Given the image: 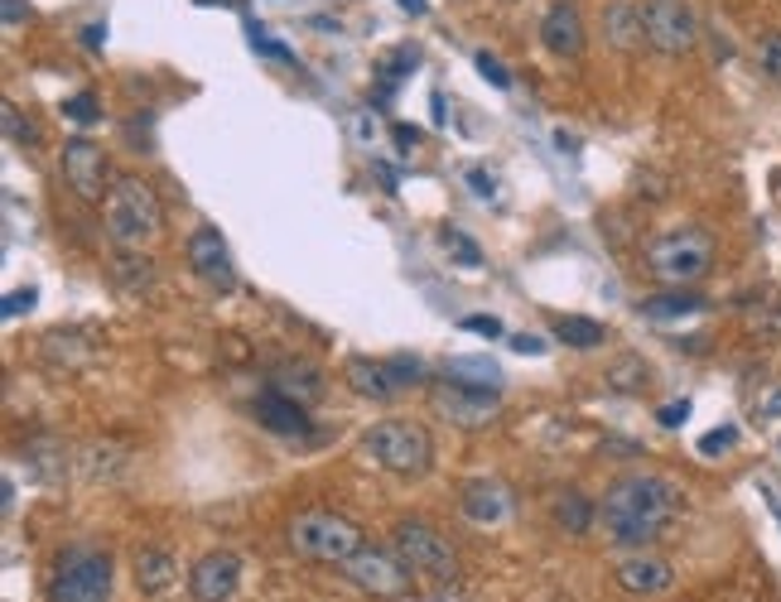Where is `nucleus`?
I'll return each instance as SVG.
<instances>
[{
    "mask_svg": "<svg viewBox=\"0 0 781 602\" xmlns=\"http://www.w3.org/2000/svg\"><path fill=\"white\" fill-rule=\"evenodd\" d=\"M270 391H280L299 405H318L324 401V372L309 366V362H299V357H285V362L270 366Z\"/></svg>",
    "mask_w": 781,
    "mask_h": 602,
    "instance_id": "19",
    "label": "nucleus"
},
{
    "mask_svg": "<svg viewBox=\"0 0 781 602\" xmlns=\"http://www.w3.org/2000/svg\"><path fill=\"white\" fill-rule=\"evenodd\" d=\"M136 589L145 598H159V593H169L174 583H179V560H174L169 550H159V545H145L136 550Z\"/></svg>",
    "mask_w": 781,
    "mask_h": 602,
    "instance_id": "21",
    "label": "nucleus"
},
{
    "mask_svg": "<svg viewBox=\"0 0 781 602\" xmlns=\"http://www.w3.org/2000/svg\"><path fill=\"white\" fill-rule=\"evenodd\" d=\"M593 506L589 496H579V492H564V496H555V521L564 525V531H574V535H584L589 525H593Z\"/></svg>",
    "mask_w": 781,
    "mask_h": 602,
    "instance_id": "28",
    "label": "nucleus"
},
{
    "mask_svg": "<svg viewBox=\"0 0 781 602\" xmlns=\"http://www.w3.org/2000/svg\"><path fill=\"white\" fill-rule=\"evenodd\" d=\"M704 299L690 295V289H671V295H651L642 299V318H656V323H671V318H694L704 314Z\"/></svg>",
    "mask_w": 781,
    "mask_h": 602,
    "instance_id": "26",
    "label": "nucleus"
},
{
    "mask_svg": "<svg viewBox=\"0 0 781 602\" xmlns=\"http://www.w3.org/2000/svg\"><path fill=\"white\" fill-rule=\"evenodd\" d=\"M429 401L434 409L448 420V424H458V430H483V424L497 415V405H502V391H477V386H463V381H439V386L429 391Z\"/></svg>",
    "mask_w": 781,
    "mask_h": 602,
    "instance_id": "9",
    "label": "nucleus"
},
{
    "mask_svg": "<svg viewBox=\"0 0 781 602\" xmlns=\"http://www.w3.org/2000/svg\"><path fill=\"white\" fill-rule=\"evenodd\" d=\"M646 270L656 275L665 289H690L714 270V237L704 227H675L661 231L646 246Z\"/></svg>",
    "mask_w": 781,
    "mask_h": 602,
    "instance_id": "4",
    "label": "nucleus"
},
{
    "mask_svg": "<svg viewBox=\"0 0 781 602\" xmlns=\"http://www.w3.org/2000/svg\"><path fill=\"white\" fill-rule=\"evenodd\" d=\"M251 49H256V53H266V58H285V63H295V53H289L285 43H275V39L266 34V29H256V24H251Z\"/></svg>",
    "mask_w": 781,
    "mask_h": 602,
    "instance_id": "37",
    "label": "nucleus"
},
{
    "mask_svg": "<svg viewBox=\"0 0 781 602\" xmlns=\"http://www.w3.org/2000/svg\"><path fill=\"white\" fill-rule=\"evenodd\" d=\"M82 49H92V53H101L107 49V24H82Z\"/></svg>",
    "mask_w": 781,
    "mask_h": 602,
    "instance_id": "43",
    "label": "nucleus"
},
{
    "mask_svg": "<svg viewBox=\"0 0 781 602\" xmlns=\"http://www.w3.org/2000/svg\"><path fill=\"white\" fill-rule=\"evenodd\" d=\"M155 280V266L145 260L140 251H121L116 256V285H126V289H150Z\"/></svg>",
    "mask_w": 781,
    "mask_h": 602,
    "instance_id": "29",
    "label": "nucleus"
},
{
    "mask_svg": "<svg viewBox=\"0 0 781 602\" xmlns=\"http://www.w3.org/2000/svg\"><path fill=\"white\" fill-rule=\"evenodd\" d=\"M762 72L781 87V34H767L762 39Z\"/></svg>",
    "mask_w": 781,
    "mask_h": 602,
    "instance_id": "36",
    "label": "nucleus"
},
{
    "mask_svg": "<svg viewBox=\"0 0 781 602\" xmlns=\"http://www.w3.org/2000/svg\"><path fill=\"white\" fill-rule=\"evenodd\" d=\"M58 165H63V179L82 203H101V194H107V155H101V145L68 140Z\"/></svg>",
    "mask_w": 781,
    "mask_h": 602,
    "instance_id": "12",
    "label": "nucleus"
},
{
    "mask_svg": "<svg viewBox=\"0 0 781 602\" xmlns=\"http://www.w3.org/2000/svg\"><path fill=\"white\" fill-rule=\"evenodd\" d=\"M613 579H617V589L632 598H665L675 589V569L656 560V554H632V560H622Z\"/></svg>",
    "mask_w": 781,
    "mask_h": 602,
    "instance_id": "14",
    "label": "nucleus"
},
{
    "mask_svg": "<svg viewBox=\"0 0 781 602\" xmlns=\"http://www.w3.org/2000/svg\"><path fill=\"white\" fill-rule=\"evenodd\" d=\"M24 14H29V10H24V0H6V24H10V29L20 24Z\"/></svg>",
    "mask_w": 781,
    "mask_h": 602,
    "instance_id": "46",
    "label": "nucleus"
},
{
    "mask_svg": "<svg viewBox=\"0 0 781 602\" xmlns=\"http://www.w3.org/2000/svg\"><path fill=\"white\" fill-rule=\"evenodd\" d=\"M646 362L642 357H622L617 366H607V386H613V391H622V395H636V391H642L646 386Z\"/></svg>",
    "mask_w": 781,
    "mask_h": 602,
    "instance_id": "30",
    "label": "nucleus"
},
{
    "mask_svg": "<svg viewBox=\"0 0 781 602\" xmlns=\"http://www.w3.org/2000/svg\"><path fill=\"white\" fill-rule=\"evenodd\" d=\"M733 444H738V430H733V424H723V430L700 438V453H704V458H714V453H729Z\"/></svg>",
    "mask_w": 781,
    "mask_h": 602,
    "instance_id": "35",
    "label": "nucleus"
},
{
    "mask_svg": "<svg viewBox=\"0 0 781 602\" xmlns=\"http://www.w3.org/2000/svg\"><path fill=\"white\" fill-rule=\"evenodd\" d=\"M0 121H6V140H10V145H39V130L24 121L14 101H6V107H0Z\"/></svg>",
    "mask_w": 781,
    "mask_h": 602,
    "instance_id": "33",
    "label": "nucleus"
},
{
    "mask_svg": "<svg viewBox=\"0 0 781 602\" xmlns=\"http://www.w3.org/2000/svg\"><path fill=\"white\" fill-rule=\"evenodd\" d=\"M256 424L280 434V438H304L309 434V405H299V401H289V395L266 386L256 395Z\"/></svg>",
    "mask_w": 781,
    "mask_h": 602,
    "instance_id": "16",
    "label": "nucleus"
},
{
    "mask_svg": "<svg viewBox=\"0 0 781 602\" xmlns=\"http://www.w3.org/2000/svg\"><path fill=\"white\" fill-rule=\"evenodd\" d=\"M362 448H367V458L376 467H386V473H396V477H425L429 463H434V438H429L425 424H415V420L372 424L367 438H362Z\"/></svg>",
    "mask_w": 781,
    "mask_h": 602,
    "instance_id": "5",
    "label": "nucleus"
},
{
    "mask_svg": "<svg viewBox=\"0 0 781 602\" xmlns=\"http://www.w3.org/2000/svg\"><path fill=\"white\" fill-rule=\"evenodd\" d=\"M463 333H477V337H502V318H492V314H473V318H463Z\"/></svg>",
    "mask_w": 781,
    "mask_h": 602,
    "instance_id": "39",
    "label": "nucleus"
},
{
    "mask_svg": "<svg viewBox=\"0 0 781 602\" xmlns=\"http://www.w3.org/2000/svg\"><path fill=\"white\" fill-rule=\"evenodd\" d=\"M468 188H473V194L483 198V203H497V179H492L487 169H468Z\"/></svg>",
    "mask_w": 781,
    "mask_h": 602,
    "instance_id": "38",
    "label": "nucleus"
},
{
    "mask_svg": "<svg viewBox=\"0 0 781 602\" xmlns=\"http://www.w3.org/2000/svg\"><path fill=\"white\" fill-rule=\"evenodd\" d=\"M401 10H405V14H415V20H419V14H425L429 6H425V0H401Z\"/></svg>",
    "mask_w": 781,
    "mask_h": 602,
    "instance_id": "47",
    "label": "nucleus"
},
{
    "mask_svg": "<svg viewBox=\"0 0 781 602\" xmlns=\"http://www.w3.org/2000/svg\"><path fill=\"white\" fill-rule=\"evenodd\" d=\"M43 357H49V366L78 372V366L92 362V337H87V333H72V328H58V333L43 337Z\"/></svg>",
    "mask_w": 781,
    "mask_h": 602,
    "instance_id": "24",
    "label": "nucleus"
},
{
    "mask_svg": "<svg viewBox=\"0 0 781 602\" xmlns=\"http://www.w3.org/2000/svg\"><path fill=\"white\" fill-rule=\"evenodd\" d=\"M758 415H767V420L781 415V386H772V391L762 395V401H758Z\"/></svg>",
    "mask_w": 781,
    "mask_h": 602,
    "instance_id": "44",
    "label": "nucleus"
},
{
    "mask_svg": "<svg viewBox=\"0 0 781 602\" xmlns=\"http://www.w3.org/2000/svg\"><path fill=\"white\" fill-rule=\"evenodd\" d=\"M439 246H444V251L458 260V266H468V270H477V266H483V251H477V241L468 237V231H458V227H444V231H439Z\"/></svg>",
    "mask_w": 781,
    "mask_h": 602,
    "instance_id": "31",
    "label": "nucleus"
},
{
    "mask_svg": "<svg viewBox=\"0 0 781 602\" xmlns=\"http://www.w3.org/2000/svg\"><path fill=\"white\" fill-rule=\"evenodd\" d=\"M603 34L617 43V49H636V43H646V24H642V6H632V0H613L603 14Z\"/></svg>",
    "mask_w": 781,
    "mask_h": 602,
    "instance_id": "23",
    "label": "nucleus"
},
{
    "mask_svg": "<svg viewBox=\"0 0 781 602\" xmlns=\"http://www.w3.org/2000/svg\"><path fill=\"white\" fill-rule=\"evenodd\" d=\"M512 347L521 352V357H545V352H550L541 333H516V337H512Z\"/></svg>",
    "mask_w": 781,
    "mask_h": 602,
    "instance_id": "41",
    "label": "nucleus"
},
{
    "mask_svg": "<svg viewBox=\"0 0 781 602\" xmlns=\"http://www.w3.org/2000/svg\"><path fill=\"white\" fill-rule=\"evenodd\" d=\"M63 116H68V121L72 126H97L101 121V101L92 97V92H78V97H63Z\"/></svg>",
    "mask_w": 781,
    "mask_h": 602,
    "instance_id": "32",
    "label": "nucleus"
},
{
    "mask_svg": "<svg viewBox=\"0 0 781 602\" xmlns=\"http://www.w3.org/2000/svg\"><path fill=\"white\" fill-rule=\"evenodd\" d=\"M458 502H463V516H468L473 525H502L506 516H512V492H506L497 477L468 482Z\"/></svg>",
    "mask_w": 781,
    "mask_h": 602,
    "instance_id": "17",
    "label": "nucleus"
},
{
    "mask_svg": "<svg viewBox=\"0 0 781 602\" xmlns=\"http://www.w3.org/2000/svg\"><path fill=\"white\" fill-rule=\"evenodd\" d=\"M285 535H289V550L304 554V560H314V564H347L362 545H367L362 525L347 521L343 511H328V506L299 511Z\"/></svg>",
    "mask_w": 781,
    "mask_h": 602,
    "instance_id": "3",
    "label": "nucleus"
},
{
    "mask_svg": "<svg viewBox=\"0 0 781 602\" xmlns=\"http://www.w3.org/2000/svg\"><path fill=\"white\" fill-rule=\"evenodd\" d=\"M43 598L49 602H107L111 598V554L97 545H68L53 560Z\"/></svg>",
    "mask_w": 781,
    "mask_h": 602,
    "instance_id": "6",
    "label": "nucleus"
},
{
    "mask_svg": "<svg viewBox=\"0 0 781 602\" xmlns=\"http://www.w3.org/2000/svg\"><path fill=\"white\" fill-rule=\"evenodd\" d=\"M390 550H396V560L411 569L415 579H434L444 583V589H454L458 583V554L454 545L434 531L425 521H396V531H390Z\"/></svg>",
    "mask_w": 781,
    "mask_h": 602,
    "instance_id": "7",
    "label": "nucleus"
},
{
    "mask_svg": "<svg viewBox=\"0 0 781 602\" xmlns=\"http://www.w3.org/2000/svg\"><path fill=\"white\" fill-rule=\"evenodd\" d=\"M473 63H477V72H483V78H487L492 87H497V92H512V72L502 68V58H497V53H487V49H483V53L473 58Z\"/></svg>",
    "mask_w": 781,
    "mask_h": 602,
    "instance_id": "34",
    "label": "nucleus"
},
{
    "mask_svg": "<svg viewBox=\"0 0 781 602\" xmlns=\"http://www.w3.org/2000/svg\"><path fill=\"white\" fill-rule=\"evenodd\" d=\"M656 420L665 424V430H680V424L690 420V401H671V405H661V409H656Z\"/></svg>",
    "mask_w": 781,
    "mask_h": 602,
    "instance_id": "40",
    "label": "nucleus"
},
{
    "mask_svg": "<svg viewBox=\"0 0 781 602\" xmlns=\"http://www.w3.org/2000/svg\"><path fill=\"white\" fill-rule=\"evenodd\" d=\"M550 333H555V343L574 347V352H593L607 343V328L599 318H584V314H560L555 323H550Z\"/></svg>",
    "mask_w": 781,
    "mask_h": 602,
    "instance_id": "25",
    "label": "nucleus"
},
{
    "mask_svg": "<svg viewBox=\"0 0 781 602\" xmlns=\"http://www.w3.org/2000/svg\"><path fill=\"white\" fill-rule=\"evenodd\" d=\"M343 574L353 579V589L372 593V598H401V593H405V579H411V569L396 560V550H372V545H362L353 560L343 564Z\"/></svg>",
    "mask_w": 781,
    "mask_h": 602,
    "instance_id": "10",
    "label": "nucleus"
},
{
    "mask_svg": "<svg viewBox=\"0 0 781 602\" xmlns=\"http://www.w3.org/2000/svg\"><path fill=\"white\" fill-rule=\"evenodd\" d=\"M101 223H107L111 246L140 251V246H150L165 231V208H159V194L145 179L121 174V179H111L107 198H101Z\"/></svg>",
    "mask_w": 781,
    "mask_h": 602,
    "instance_id": "2",
    "label": "nucleus"
},
{
    "mask_svg": "<svg viewBox=\"0 0 781 602\" xmlns=\"http://www.w3.org/2000/svg\"><path fill=\"white\" fill-rule=\"evenodd\" d=\"M680 516V487L671 477L656 473H627L603 492L599 506V525L603 540L617 550H646L651 540H661V531Z\"/></svg>",
    "mask_w": 781,
    "mask_h": 602,
    "instance_id": "1",
    "label": "nucleus"
},
{
    "mask_svg": "<svg viewBox=\"0 0 781 602\" xmlns=\"http://www.w3.org/2000/svg\"><path fill=\"white\" fill-rule=\"evenodd\" d=\"M444 376L463 381V386H477V391H502V372H497V362H487V357H448Z\"/></svg>",
    "mask_w": 781,
    "mask_h": 602,
    "instance_id": "27",
    "label": "nucleus"
},
{
    "mask_svg": "<svg viewBox=\"0 0 781 602\" xmlns=\"http://www.w3.org/2000/svg\"><path fill=\"white\" fill-rule=\"evenodd\" d=\"M390 136H396L401 150H415V145H419V130H415V126H396V130H390Z\"/></svg>",
    "mask_w": 781,
    "mask_h": 602,
    "instance_id": "45",
    "label": "nucleus"
},
{
    "mask_svg": "<svg viewBox=\"0 0 781 602\" xmlns=\"http://www.w3.org/2000/svg\"><path fill=\"white\" fill-rule=\"evenodd\" d=\"M541 39H545V49L555 53V58H579L584 53V20H579V10L570 6V0H560V6H550L545 10V20H541Z\"/></svg>",
    "mask_w": 781,
    "mask_h": 602,
    "instance_id": "18",
    "label": "nucleus"
},
{
    "mask_svg": "<svg viewBox=\"0 0 781 602\" xmlns=\"http://www.w3.org/2000/svg\"><path fill=\"white\" fill-rule=\"evenodd\" d=\"M78 473L87 482H121L130 473V448L111 444V438H87V444L78 448Z\"/></svg>",
    "mask_w": 781,
    "mask_h": 602,
    "instance_id": "20",
    "label": "nucleus"
},
{
    "mask_svg": "<svg viewBox=\"0 0 781 602\" xmlns=\"http://www.w3.org/2000/svg\"><path fill=\"white\" fill-rule=\"evenodd\" d=\"M343 381H347V386H353L357 395L376 401V405L396 401V395L405 391V381H401V372H396V362H372V357H347Z\"/></svg>",
    "mask_w": 781,
    "mask_h": 602,
    "instance_id": "15",
    "label": "nucleus"
},
{
    "mask_svg": "<svg viewBox=\"0 0 781 602\" xmlns=\"http://www.w3.org/2000/svg\"><path fill=\"white\" fill-rule=\"evenodd\" d=\"M241 589V560L231 550H212L188 569V593L194 602H227Z\"/></svg>",
    "mask_w": 781,
    "mask_h": 602,
    "instance_id": "13",
    "label": "nucleus"
},
{
    "mask_svg": "<svg viewBox=\"0 0 781 602\" xmlns=\"http://www.w3.org/2000/svg\"><path fill=\"white\" fill-rule=\"evenodd\" d=\"M24 463H29V473H34L39 482H63L68 477V444L63 438H53V434H34L24 444Z\"/></svg>",
    "mask_w": 781,
    "mask_h": 602,
    "instance_id": "22",
    "label": "nucleus"
},
{
    "mask_svg": "<svg viewBox=\"0 0 781 602\" xmlns=\"http://www.w3.org/2000/svg\"><path fill=\"white\" fill-rule=\"evenodd\" d=\"M777 188H781V174H777Z\"/></svg>",
    "mask_w": 781,
    "mask_h": 602,
    "instance_id": "48",
    "label": "nucleus"
},
{
    "mask_svg": "<svg viewBox=\"0 0 781 602\" xmlns=\"http://www.w3.org/2000/svg\"><path fill=\"white\" fill-rule=\"evenodd\" d=\"M642 24H646V43L665 58H680L700 43V20H694L685 0H646Z\"/></svg>",
    "mask_w": 781,
    "mask_h": 602,
    "instance_id": "8",
    "label": "nucleus"
},
{
    "mask_svg": "<svg viewBox=\"0 0 781 602\" xmlns=\"http://www.w3.org/2000/svg\"><path fill=\"white\" fill-rule=\"evenodd\" d=\"M184 251H188V270H194L208 289H217V295H231V289H237V266H231V251H227L217 227H198Z\"/></svg>",
    "mask_w": 781,
    "mask_h": 602,
    "instance_id": "11",
    "label": "nucleus"
},
{
    "mask_svg": "<svg viewBox=\"0 0 781 602\" xmlns=\"http://www.w3.org/2000/svg\"><path fill=\"white\" fill-rule=\"evenodd\" d=\"M34 289H20V295H6V308H0V314L6 318H20V314H29V308H34Z\"/></svg>",
    "mask_w": 781,
    "mask_h": 602,
    "instance_id": "42",
    "label": "nucleus"
}]
</instances>
